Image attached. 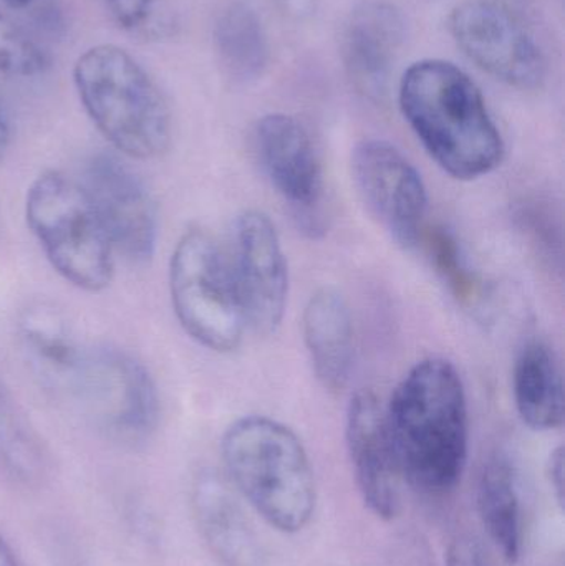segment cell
Listing matches in <instances>:
<instances>
[{"instance_id": "obj_30", "label": "cell", "mask_w": 565, "mask_h": 566, "mask_svg": "<svg viewBox=\"0 0 565 566\" xmlns=\"http://www.w3.org/2000/svg\"><path fill=\"white\" fill-rule=\"evenodd\" d=\"M35 0H3L6 6H9L10 9H25V7L32 6Z\"/></svg>"}, {"instance_id": "obj_12", "label": "cell", "mask_w": 565, "mask_h": 566, "mask_svg": "<svg viewBox=\"0 0 565 566\" xmlns=\"http://www.w3.org/2000/svg\"><path fill=\"white\" fill-rule=\"evenodd\" d=\"M345 441L365 507L380 521H394L400 512L405 481L385 405L374 392L358 391L352 396L345 419Z\"/></svg>"}, {"instance_id": "obj_2", "label": "cell", "mask_w": 565, "mask_h": 566, "mask_svg": "<svg viewBox=\"0 0 565 566\" xmlns=\"http://www.w3.org/2000/svg\"><path fill=\"white\" fill-rule=\"evenodd\" d=\"M398 99L428 155L454 179L481 178L503 161V136L483 93L454 63L425 59L408 66Z\"/></svg>"}, {"instance_id": "obj_8", "label": "cell", "mask_w": 565, "mask_h": 566, "mask_svg": "<svg viewBox=\"0 0 565 566\" xmlns=\"http://www.w3.org/2000/svg\"><path fill=\"white\" fill-rule=\"evenodd\" d=\"M448 30L458 49L493 78L520 90L540 88L546 80L543 49L504 3L464 0L451 10Z\"/></svg>"}, {"instance_id": "obj_22", "label": "cell", "mask_w": 565, "mask_h": 566, "mask_svg": "<svg viewBox=\"0 0 565 566\" xmlns=\"http://www.w3.org/2000/svg\"><path fill=\"white\" fill-rule=\"evenodd\" d=\"M420 245L427 251L437 274L443 279L461 305L478 306L483 302V283L468 268L457 239L447 229H425Z\"/></svg>"}, {"instance_id": "obj_17", "label": "cell", "mask_w": 565, "mask_h": 566, "mask_svg": "<svg viewBox=\"0 0 565 566\" xmlns=\"http://www.w3.org/2000/svg\"><path fill=\"white\" fill-rule=\"evenodd\" d=\"M212 45L219 66L232 82L249 85L264 76L271 46L261 15L249 0H228L219 9Z\"/></svg>"}, {"instance_id": "obj_16", "label": "cell", "mask_w": 565, "mask_h": 566, "mask_svg": "<svg viewBox=\"0 0 565 566\" xmlns=\"http://www.w3.org/2000/svg\"><path fill=\"white\" fill-rule=\"evenodd\" d=\"M302 332L315 378L327 391L341 392L355 356L354 322L344 296L331 286L317 290L305 305Z\"/></svg>"}, {"instance_id": "obj_19", "label": "cell", "mask_w": 565, "mask_h": 566, "mask_svg": "<svg viewBox=\"0 0 565 566\" xmlns=\"http://www.w3.org/2000/svg\"><path fill=\"white\" fill-rule=\"evenodd\" d=\"M20 339L33 369L53 388L72 391L85 349L80 348L65 318L52 306L27 310Z\"/></svg>"}, {"instance_id": "obj_23", "label": "cell", "mask_w": 565, "mask_h": 566, "mask_svg": "<svg viewBox=\"0 0 565 566\" xmlns=\"http://www.w3.org/2000/svg\"><path fill=\"white\" fill-rule=\"evenodd\" d=\"M119 30L143 43H161L178 33V15L169 0H105Z\"/></svg>"}, {"instance_id": "obj_14", "label": "cell", "mask_w": 565, "mask_h": 566, "mask_svg": "<svg viewBox=\"0 0 565 566\" xmlns=\"http://www.w3.org/2000/svg\"><path fill=\"white\" fill-rule=\"evenodd\" d=\"M254 148L275 191L301 218L311 216L321 202L324 178L307 128L294 116L271 113L255 125Z\"/></svg>"}, {"instance_id": "obj_15", "label": "cell", "mask_w": 565, "mask_h": 566, "mask_svg": "<svg viewBox=\"0 0 565 566\" xmlns=\"http://www.w3.org/2000/svg\"><path fill=\"white\" fill-rule=\"evenodd\" d=\"M196 527L221 566H264L261 538L228 479L206 471L191 489Z\"/></svg>"}, {"instance_id": "obj_18", "label": "cell", "mask_w": 565, "mask_h": 566, "mask_svg": "<svg viewBox=\"0 0 565 566\" xmlns=\"http://www.w3.org/2000/svg\"><path fill=\"white\" fill-rule=\"evenodd\" d=\"M514 401L524 424L534 431H554L564 422V382L550 346L533 342L514 366Z\"/></svg>"}, {"instance_id": "obj_4", "label": "cell", "mask_w": 565, "mask_h": 566, "mask_svg": "<svg viewBox=\"0 0 565 566\" xmlns=\"http://www.w3.org/2000/svg\"><path fill=\"white\" fill-rule=\"evenodd\" d=\"M80 103L100 135L126 158H161L172 142L165 93L142 63L122 46L102 43L73 66Z\"/></svg>"}, {"instance_id": "obj_21", "label": "cell", "mask_w": 565, "mask_h": 566, "mask_svg": "<svg viewBox=\"0 0 565 566\" xmlns=\"http://www.w3.org/2000/svg\"><path fill=\"white\" fill-rule=\"evenodd\" d=\"M0 465L20 484L39 485L49 474V454L0 381Z\"/></svg>"}, {"instance_id": "obj_20", "label": "cell", "mask_w": 565, "mask_h": 566, "mask_svg": "<svg viewBox=\"0 0 565 566\" xmlns=\"http://www.w3.org/2000/svg\"><path fill=\"white\" fill-rule=\"evenodd\" d=\"M478 512L484 531L508 564L523 554V522L516 472L510 459L493 455L484 462L478 481Z\"/></svg>"}, {"instance_id": "obj_5", "label": "cell", "mask_w": 565, "mask_h": 566, "mask_svg": "<svg viewBox=\"0 0 565 566\" xmlns=\"http://www.w3.org/2000/svg\"><path fill=\"white\" fill-rule=\"evenodd\" d=\"M25 219L53 271L83 292L105 290L115 275V251L82 185L45 171L30 185Z\"/></svg>"}, {"instance_id": "obj_13", "label": "cell", "mask_w": 565, "mask_h": 566, "mask_svg": "<svg viewBox=\"0 0 565 566\" xmlns=\"http://www.w3.org/2000/svg\"><path fill=\"white\" fill-rule=\"evenodd\" d=\"M407 39V20L388 0H362L352 10L342 35V62L352 86L381 103Z\"/></svg>"}, {"instance_id": "obj_25", "label": "cell", "mask_w": 565, "mask_h": 566, "mask_svg": "<svg viewBox=\"0 0 565 566\" xmlns=\"http://www.w3.org/2000/svg\"><path fill=\"white\" fill-rule=\"evenodd\" d=\"M447 566H491L477 541L460 537L451 542L447 552Z\"/></svg>"}, {"instance_id": "obj_7", "label": "cell", "mask_w": 565, "mask_h": 566, "mask_svg": "<svg viewBox=\"0 0 565 566\" xmlns=\"http://www.w3.org/2000/svg\"><path fill=\"white\" fill-rule=\"evenodd\" d=\"M70 395L113 441L142 444L158 428L159 395L155 381L143 363L123 349H85Z\"/></svg>"}, {"instance_id": "obj_10", "label": "cell", "mask_w": 565, "mask_h": 566, "mask_svg": "<svg viewBox=\"0 0 565 566\" xmlns=\"http://www.w3.org/2000/svg\"><path fill=\"white\" fill-rule=\"evenodd\" d=\"M228 255L245 326L271 335L281 326L289 296L287 261L271 219L261 211L242 212Z\"/></svg>"}, {"instance_id": "obj_28", "label": "cell", "mask_w": 565, "mask_h": 566, "mask_svg": "<svg viewBox=\"0 0 565 566\" xmlns=\"http://www.w3.org/2000/svg\"><path fill=\"white\" fill-rule=\"evenodd\" d=\"M10 143H12V123H10L6 103H3L2 96H0V163L6 159Z\"/></svg>"}, {"instance_id": "obj_1", "label": "cell", "mask_w": 565, "mask_h": 566, "mask_svg": "<svg viewBox=\"0 0 565 566\" xmlns=\"http://www.w3.org/2000/svg\"><path fill=\"white\" fill-rule=\"evenodd\" d=\"M404 481L427 495L460 484L470 451L467 389L443 358L417 363L385 406Z\"/></svg>"}, {"instance_id": "obj_9", "label": "cell", "mask_w": 565, "mask_h": 566, "mask_svg": "<svg viewBox=\"0 0 565 566\" xmlns=\"http://www.w3.org/2000/svg\"><path fill=\"white\" fill-rule=\"evenodd\" d=\"M352 175L368 211L391 239L408 251L420 248L428 195L407 156L390 143L365 139L352 153Z\"/></svg>"}, {"instance_id": "obj_11", "label": "cell", "mask_w": 565, "mask_h": 566, "mask_svg": "<svg viewBox=\"0 0 565 566\" xmlns=\"http://www.w3.org/2000/svg\"><path fill=\"white\" fill-rule=\"evenodd\" d=\"M82 186L115 254L148 262L158 244V214L139 176L119 156L98 153L86 165Z\"/></svg>"}, {"instance_id": "obj_29", "label": "cell", "mask_w": 565, "mask_h": 566, "mask_svg": "<svg viewBox=\"0 0 565 566\" xmlns=\"http://www.w3.org/2000/svg\"><path fill=\"white\" fill-rule=\"evenodd\" d=\"M0 566H20L7 538L0 532Z\"/></svg>"}, {"instance_id": "obj_24", "label": "cell", "mask_w": 565, "mask_h": 566, "mask_svg": "<svg viewBox=\"0 0 565 566\" xmlns=\"http://www.w3.org/2000/svg\"><path fill=\"white\" fill-rule=\"evenodd\" d=\"M49 66V53L29 30L0 9V73L12 78H32L43 75Z\"/></svg>"}, {"instance_id": "obj_26", "label": "cell", "mask_w": 565, "mask_h": 566, "mask_svg": "<svg viewBox=\"0 0 565 566\" xmlns=\"http://www.w3.org/2000/svg\"><path fill=\"white\" fill-rule=\"evenodd\" d=\"M547 475H550L551 488L556 495L557 504L564 507V449L557 448L551 454L550 465H547Z\"/></svg>"}, {"instance_id": "obj_6", "label": "cell", "mask_w": 565, "mask_h": 566, "mask_svg": "<svg viewBox=\"0 0 565 566\" xmlns=\"http://www.w3.org/2000/svg\"><path fill=\"white\" fill-rule=\"evenodd\" d=\"M172 312L189 338L216 353L241 345L245 318L228 251L205 229H189L169 261Z\"/></svg>"}, {"instance_id": "obj_3", "label": "cell", "mask_w": 565, "mask_h": 566, "mask_svg": "<svg viewBox=\"0 0 565 566\" xmlns=\"http://www.w3.org/2000/svg\"><path fill=\"white\" fill-rule=\"evenodd\" d=\"M228 481L275 531L297 534L311 524L317 485L311 459L292 429L265 416H245L221 441Z\"/></svg>"}, {"instance_id": "obj_27", "label": "cell", "mask_w": 565, "mask_h": 566, "mask_svg": "<svg viewBox=\"0 0 565 566\" xmlns=\"http://www.w3.org/2000/svg\"><path fill=\"white\" fill-rule=\"evenodd\" d=\"M282 12L287 13L292 19H307L314 13L315 0H275Z\"/></svg>"}]
</instances>
